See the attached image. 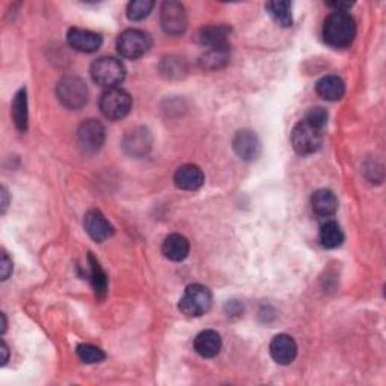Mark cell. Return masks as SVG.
I'll use <instances>...</instances> for the list:
<instances>
[{
    "instance_id": "obj_1",
    "label": "cell",
    "mask_w": 386,
    "mask_h": 386,
    "mask_svg": "<svg viewBox=\"0 0 386 386\" xmlns=\"http://www.w3.org/2000/svg\"><path fill=\"white\" fill-rule=\"evenodd\" d=\"M356 36V23L349 12H332L323 24L325 41L335 49L349 47Z\"/></svg>"
},
{
    "instance_id": "obj_2",
    "label": "cell",
    "mask_w": 386,
    "mask_h": 386,
    "mask_svg": "<svg viewBox=\"0 0 386 386\" xmlns=\"http://www.w3.org/2000/svg\"><path fill=\"white\" fill-rule=\"evenodd\" d=\"M91 76L92 81L106 89L118 88V85H121L126 78V66L115 58H100L92 64Z\"/></svg>"
},
{
    "instance_id": "obj_3",
    "label": "cell",
    "mask_w": 386,
    "mask_h": 386,
    "mask_svg": "<svg viewBox=\"0 0 386 386\" xmlns=\"http://www.w3.org/2000/svg\"><path fill=\"white\" fill-rule=\"evenodd\" d=\"M323 128L315 127L306 119L296 124L291 133V145L295 151L300 156H310L322 146Z\"/></svg>"
},
{
    "instance_id": "obj_4",
    "label": "cell",
    "mask_w": 386,
    "mask_h": 386,
    "mask_svg": "<svg viewBox=\"0 0 386 386\" xmlns=\"http://www.w3.org/2000/svg\"><path fill=\"white\" fill-rule=\"evenodd\" d=\"M56 94L59 101L65 106L66 109L78 111L88 103V86L86 83L76 76H66L61 78Z\"/></svg>"
},
{
    "instance_id": "obj_5",
    "label": "cell",
    "mask_w": 386,
    "mask_h": 386,
    "mask_svg": "<svg viewBox=\"0 0 386 386\" xmlns=\"http://www.w3.org/2000/svg\"><path fill=\"white\" fill-rule=\"evenodd\" d=\"M213 298L207 287L201 284H192L184 290V295L180 299L178 310L188 317H201L211 306Z\"/></svg>"
},
{
    "instance_id": "obj_6",
    "label": "cell",
    "mask_w": 386,
    "mask_h": 386,
    "mask_svg": "<svg viewBox=\"0 0 386 386\" xmlns=\"http://www.w3.org/2000/svg\"><path fill=\"white\" fill-rule=\"evenodd\" d=\"M100 111L112 121L123 119L131 111V97L127 91L121 88L106 89L100 98Z\"/></svg>"
},
{
    "instance_id": "obj_7",
    "label": "cell",
    "mask_w": 386,
    "mask_h": 386,
    "mask_svg": "<svg viewBox=\"0 0 386 386\" xmlns=\"http://www.w3.org/2000/svg\"><path fill=\"white\" fill-rule=\"evenodd\" d=\"M116 49L123 58L138 59L151 49V38L139 29H127L118 36Z\"/></svg>"
},
{
    "instance_id": "obj_8",
    "label": "cell",
    "mask_w": 386,
    "mask_h": 386,
    "mask_svg": "<svg viewBox=\"0 0 386 386\" xmlns=\"http://www.w3.org/2000/svg\"><path fill=\"white\" fill-rule=\"evenodd\" d=\"M161 23L168 35L178 36L188 29V14L178 2H165L161 9Z\"/></svg>"
},
{
    "instance_id": "obj_9",
    "label": "cell",
    "mask_w": 386,
    "mask_h": 386,
    "mask_svg": "<svg viewBox=\"0 0 386 386\" xmlns=\"http://www.w3.org/2000/svg\"><path fill=\"white\" fill-rule=\"evenodd\" d=\"M106 131L104 127L97 119H86L77 130L78 145L86 154H96L104 143Z\"/></svg>"
},
{
    "instance_id": "obj_10",
    "label": "cell",
    "mask_w": 386,
    "mask_h": 386,
    "mask_svg": "<svg viewBox=\"0 0 386 386\" xmlns=\"http://www.w3.org/2000/svg\"><path fill=\"white\" fill-rule=\"evenodd\" d=\"M153 146V138L148 128L135 127L126 133L123 139V148L131 157H143L150 153Z\"/></svg>"
},
{
    "instance_id": "obj_11",
    "label": "cell",
    "mask_w": 386,
    "mask_h": 386,
    "mask_svg": "<svg viewBox=\"0 0 386 386\" xmlns=\"http://www.w3.org/2000/svg\"><path fill=\"white\" fill-rule=\"evenodd\" d=\"M83 225L89 237L97 243H103L113 235L112 223L104 218L100 210H89L85 215Z\"/></svg>"
},
{
    "instance_id": "obj_12",
    "label": "cell",
    "mask_w": 386,
    "mask_h": 386,
    "mask_svg": "<svg viewBox=\"0 0 386 386\" xmlns=\"http://www.w3.org/2000/svg\"><path fill=\"white\" fill-rule=\"evenodd\" d=\"M233 148L242 161H255L261 151V142L252 130H240L233 139Z\"/></svg>"
},
{
    "instance_id": "obj_13",
    "label": "cell",
    "mask_w": 386,
    "mask_h": 386,
    "mask_svg": "<svg viewBox=\"0 0 386 386\" xmlns=\"http://www.w3.org/2000/svg\"><path fill=\"white\" fill-rule=\"evenodd\" d=\"M270 355L279 365H288L298 356V344L290 335H276L270 342Z\"/></svg>"
},
{
    "instance_id": "obj_14",
    "label": "cell",
    "mask_w": 386,
    "mask_h": 386,
    "mask_svg": "<svg viewBox=\"0 0 386 386\" xmlns=\"http://www.w3.org/2000/svg\"><path fill=\"white\" fill-rule=\"evenodd\" d=\"M204 172L196 165H183L177 169L174 176V183L178 189L195 192L203 188L204 184Z\"/></svg>"
},
{
    "instance_id": "obj_15",
    "label": "cell",
    "mask_w": 386,
    "mask_h": 386,
    "mask_svg": "<svg viewBox=\"0 0 386 386\" xmlns=\"http://www.w3.org/2000/svg\"><path fill=\"white\" fill-rule=\"evenodd\" d=\"M68 44L77 51L94 53L101 47L103 38L96 32L74 28L68 32Z\"/></svg>"
},
{
    "instance_id": "obj_16",
    "label": "cell",
    "mask_w": 386,
    "mask_h": 386,
    "mask_svg": "<svg viewBox=\"0 0 386 386\" xmlns=\"http://www.w3.org/2000/svg\"><path fill=\"white\" fill-rule=\"evenodd\" d=\"M231 29L225 24H210L204 26L199 31L198 39L199 43L205 46L207 49H218V47H228V36Z\"/></svg>"
},
{
    "instance_id": "obj_17",
    "label": "cell",
    "mask_w": 386,
    "mask_h": 386,
    "mask_svg": "<svg viewBox=\"0 0 386 386\" xmlns=\"http://www.w3.org/2000/svg\"><path fill=\"white\" fill-rule=\"evenodd\" d=\"M193 347L196 353L203 357H215L222 350V338L216 330H203L195 338Z\"/></svg>"
},
{
    "instance_id": "obj_18",
    "label": "cell",
    "mask_w": 386,
    "mask_h": 386,
    "mask_svg": "<svg viewBox=\"0 0 386 386\" xmlns=\"http://www.w3.org/2000/svg\"><path fill=\"white\" fill-rule=\"evenodd\" d=\"M311 207L318 218H330L338 210V199L334 192L320 189L311 196Z\"/></svg>"
},
{
    "instance_id": "obj_19",
    "label": "cell",
    "mask_w": 386,
    "mask_h": 386,
    "mask_svg": "<svg viewBox=\"0 0 386 386\" xmlns=\"http://www.w3.org/2000/svg\"><path fill=\"white\" fill-rule=\"evenodd\" d=\"M191 245L189 240L181 234H171L165 238L162 245L163 255L171 261H183L186 257L189 255Z\"/></svg>"
},
{
    "instance_id": "obj_20",
    "label": "cell",
    "mask_w": 386,
    "mask_h": 386,
    "mask_svg": "<svg viewBox=\"0 0 386 386\" xmlns=\"http://www.w3.org/2000/svg\"><path fill=\"white\" fill-rule=\"evenodd\" d=\"M317 94L327 101H338L342 98L345 92L344 81L338 76H325L315 85Z\"/></svg>"
},
{
    "instance_id": "obj_21",
    "label": "cell",
    "mask_w": 386,
    "mask_h": 386,
    "mask_svg": "<svg viewBox=\"0 0 386 386\" xmlns=\"http://www.w3.org/2000/svg\"><path fill=\"white\" fill-rule=\"evenodd\" d=\"M12 121L19 131L28 130V121H29V112H28V92L24 88H21L12 101Z\"/></svg>"
},
{
    "instance_id": "obj_22",
    "label": "cell",
    "mask_w": 386,
    "mask_h": 386,
    "mask_svg": "<svg viewBox=\"0 0 386 386\" xmlns=\"http://www.w3.org/2000/svg\"><path fill=\"white\" fill-rule=\"evenodd\" d=\"M230 61V49L228 47H218V49H207V51L201 58V65L205 70H219L225 66Z\"/></svg>"
},
{
    "instance_id": "obj_23",
    "label": "cell",
    "mask_w": 386,
    "mask_h": 386,
    "mask_svg": "<svg viewBox=\"0 0 386 386\" xmlns=\"http://www.w3.org/2000/svg\"><path fill=\"white\" fill-rule=\"evenodd\" d=\"M320 242L326 249H335L344 242V234L340 225L334 220L326 222L320 230Z\"/></svg>"
},
{
    "instance_id": "obj_24",
    "label": "cell",
    "mask_w": 386,
    "mask_h": 386,
    "mask_svg": "<svg viewBox=\"0 0 386 386\" xmlns=\"http://www.w3.org/2000/svg\"><path fill=\"white\" fill-rule=\"evenodd\" d=\"M89 269H91V284L94 287L96 295L98 298H103L106 295V291H108V276H106L104 270L101 269V265L98 264V261L89 255Z\"/></svg>"
},
{
    "instance_id": "obj_25",
    "label": "cell",
    "mask_w": 386,
    "mask_h": 386,
    "mask_svg": "<svg viewBox=\"0 0 386 386\" xmlns=\"http://www.w3.org/2000/svg\"><path fill=\"white\" fill-rule=\"evenodd\" d=\"M265 8L269 9L273 20L278 24H281L283 28H288V26H291L293 19H291V4L290 2H269L268 5H265Z\"/></svg>"
},
{
    "instance_id": "obj_26",
    "label": "cell",
    "mask_w": 386,
    "mask_h": 386,
    "mask_svg": "<svg viewBox=\"0 0 386 386\" xmlns=\"http://www.w3.org/2000/svg\"><path fill=\"white\" fill-rule=\"evenodd\" d=\"M153 8L154 2H151V0H135L127 6V17L131 21H141L150 16Z\"/></svg>"
},
{
    "instance_id": "obj_27",
    "label": "cell",
    "mask_w": 386,
    "mask_h": 386,
    "mask_svg": "<svg viewBox=\"0 0 386 386\" xmlns=\"http://www.w3.org/2000/svg\"><path fill=\"white\" fill-rule=\"evenodd\" d=\"M77 356L85 364H98L104 361V352L92 344H81L77 345Z\"/></svg>"
},
{
    "instance_id": "obj_28",
    "label": "cell",
    "mask_w": 386,
    "mask_h": 386,
    "mask_svg": "<svg viewBox=\"0 0 386 386\" xmlns=\"http://www.w3.org/2000/svg\"><path fill=\"white\" fill-rule=\"evenodd\" d=\"M184 62L178 58H168L162 62V74L166 77H180L184 73Z\"/></svg>"
},
{
    "instance_id": "obj_29",
    "label": "cell",
    "mask_w": 386,
    "mask_h": 386,
    "mask_svg": "<svg viewBox=\"0 0 386 386\" xmlns=\"http://www.w3.org/2000/svg\"><path fill=\"white\" fill-rule=\"evenodd\" d=\"M305 119L308 123L314 124L315 127L325 128V126L327 124V112L323 108H313L308 113H306Z\"/></svg>"
},
{
    "instance_id": "obj_30",
    "label": "cell",
    "mask_w": 386,
    "mask_h": 386,
    "mask_svg": "<svg viewBox=\"0 0 386 386\" xmlns=\"http://www.w3.org/2000/svg\"><path fill=\"white\" fill-rule=\"evenodd\" d=\"M0 270H2V281H6L12 273V261L6 255V252H2V261H0Z\"/></svg>"
},
{
    "instance_id": "obj_31",
    "label": "cell",
    "mask_w": 386,
    "mask_h": 386,
    "mask_svg": "<svg viewBox=\"0 0 386 386\" xmlns=\"http://www.w3.org/2000/svg\"><path fill=\"white\" fill-rule=\"evenodd\" d=\"M8 207V192L5 188H2V211H5Z\"/></svg>"
},
{
    "instance_id": "obj_32",
    "label": "cell",
    "mask_w": 386,
    "mask_h": 386,
    "mask_svg": "<svg viewBox=\"0 0 386 386\" xmlns=\"http://www.w3.org/2000/svg\"><path fill=\"white\" fill-rule=\"evenodd\" d=\"M2 353H4L2 364H6L8 362V347H6V344L4 341H2Z\"/></svg>"
}]
</instances>
